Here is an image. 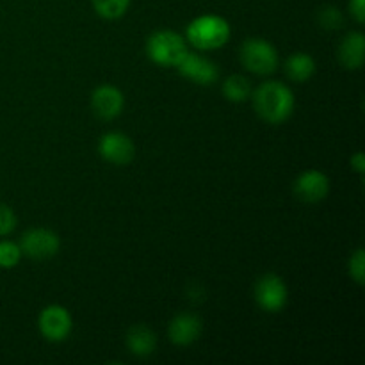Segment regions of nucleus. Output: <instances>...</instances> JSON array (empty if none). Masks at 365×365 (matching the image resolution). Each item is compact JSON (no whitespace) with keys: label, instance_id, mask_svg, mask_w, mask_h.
<instances>
[{"label":"nucleus","instance_id":"obj_7","mask_svg":"<svg viewBox=\"0 0 365 365\" xmlns=\"http://www.w3.org/2000/svg\"><path fill=\"white\" fill-rule=\"evenodd\" d=\"M175 68L182 77L198 86H212L220 77V68L216 66L214 61H210L209 57H203L202 53L189 52V50Z\"/></svg>","mask_w":365,"mask_h":365},{"label":"nucleus","instance_id":"obj_8","mask_svg":"<svg viewBox=\"0 0 365 365\" xmlns=\"http://www.w3.org/2000/svg\"><path fill=\"white\" fill-rule=\"evenodd\" d=\"M98 152L103 160L114 166H127L135 157V145L123 132H107L100 138Z\"/></svg>","mask_w":365,"mask_h":365},{"label":"nucleus","instance_id":"obj_6","mask_svg":"<svg viewBox=\"0 0 365 365\" xmlns=\"http://www.w3.org/2000/svg\"><path fill=\"white\" fill-rule=\"evenodd\" d=\"M289 291L285 282L278 274L267 273L255 284V302L266 312H280L287 305Z\"/></svg>","mask_w":365,"mask_h":365},{"label":"nucleus","instance_id":"obj_17","mask_svg":"<svg viewBox=\"0 0 365 365\" xmlns=\"http://www.w3.org/2000/svg\"><path fill=\"white\" fill-rule=\"evenodd\" d=\"M91 4L103 20H118L127 13L130 0H91Z\"/></svg>","mask_w":365,"mask_h":365},{"label":"nucleus","instance_id":"obj_16","mask_svg":"<svg viewBox=\"0 0 365 365\" xmlns=\"http://www.w3.org/2000/svg\"><path fill=\"white\" fill-rule=\"evenodd\" d=\"M252 84H250L248 78L242 77V75H230V77L225 78L223 96L227 100H230V102H245V100H248L250 96H252Z\"/></svg>","mask_w":365,"mask_h":365},{"label":"nucleus","instance_id":"obj_22","mask_svg":"<svg viewBox=\"0 0 365 365\" xmlns=\"http://www.w3.org/2000/svg\"><path fill=\"white\" fill-rule=\"evenodd\" d=\"M349 11L359 24L365 21V0H349Z\"/></svg>","mask_w":365,"mask_h":365},{"label":"nucleus","instance_id":"obj_18","mask_svg":"<svg viewBox=\"0 0 365 365\" xmlns=\"http://www.w3.org/2000/svg\"><path fill=\"white\" fill-rule=\"evenodd\" d=\"M21 259L20 245L13 241H0V267L2 269H13L18 266Z\"/></svg>","mask_w":365,"mask_h":365},{"label":"nucleus","instance_id":"obj_20","mask_svg":"<svg viewBox=\"0 0 365 365\" xmlns=\"http://www.w3.org/2000/svg\"><path fill=\"white\" fill-rule=\"evenodd\" d=\"M349 277L356 282L359 285H364L365 278V255L364 250L359 248L349 259Z\"/></svg>","mask_w":365,"mask_h":365},{"label":"nucleus","instance_id":"obj_10","mask_svg":"<svg viewBox=\"0 0 365 365\" xmlns=\"http://www.w3.org/2000/svg\"><path fill=\"white\" fill-rule=\"evenodd\" d=\"M330 192V178L319 170H307L296 178L294 195L305 203H319Z\"/></svg>","mask_w":365,"mask_h":365},{"label":"nucleus","instance_id":"obj_21","mask_svg":"<svg viewBox=\"0 0 365 365\" xmlns=\"http://www.w3.org/2000/svg\"><path fill=\"white\" fill-rule=\"evenodd\" d=\"M16 214L9 205L0 203V237H6L16 228Z\"/></svg>","mask_w":365,"mask_h":365},{"label":"nucleus","instance_id":"obj_5","mask_svg":"<svg viewBox=\"0 0 365 365\" xmlns=\"http://www.w3.org/2000/svg\"><path fill=\"white\" fill-rule=\"evenodd\" d=\"M21 255L34 260H46L57 255L61 248V239L56 232L48 228H29L20 239Z\"/></svg>","mask_w":365,"mask_h":365},{"label":"nucleus","instance_id":"obj_9","mask_svg":"<svg viewBox=\"0 0 365 365\" xmlns=\"http://www.w3.org/2000/svg\"><path fill=\"white\" fill-rule=\"evenodd\" d=\"M38 327L48 342H63L70 335L73 323H71L70 312L64 307L48 305L39 314Z\"/></svg>","mask_w":365,"mask_h":365},{"label":"nucleus","instance_id":"obj_4","mask_svg":"<svg viewBox=\"0 0 365 365\" xmlns=\"http://www.w3.org/2000/svg\"><path fill=\"white\" fill-rule=\"evenodd\" d=\"M241 63L255 75H271L278 68V52L269 41L250 38L241 46Z\"/></svg>","mask_w":365,"mask_h":365},{"label":"nucleus","instance_id":"obj_11","mask_svg":"<svg viewBox=\"0 0 365 365\" xmlns=\"http://www.w3.org/2000/svg\"><path fill=\"white\" fill-rule=\"evenodd\" d=\"M125 106V96L116 86L102 84L91 93V109L100 120H114L121 114Z\"/></svg>","mask_w":365,"mask_h":365},{"label":"nucleus","instance_id":"obj_12","mask_svg":"<svg viewBox=\"0 0 365 365\" xmlns=\"http://www.w3.org/2000/svg\"><path fill=\"white\" fill-rule=\"evenodd\" d=\"M203 323L196 314L182 312L171 319L168 335L175 346H191L202 335Z\"/></svg>","mask_w":365,"mask_h":365},{"label":"nucleus","instance_id":"obj_23","mask_svg":"<svg viewBox=\"0 0 365 365\" xmlns=\"http://www.w3.org/2000/svg\"><path fill=\"white\" fill-rule=\"evenodd\" d=\"M351 170H355L356 173H360V175L365 171V159H364L362 152H356L355 155L351 157Z\"/></svg>","mask_w":365,"mask_h":365},{"label":"nucleus","instance_id":"obj_13","mask_svg":"<svg viewBox=\"0 0 365 365\" xmlns=\"http://www.w3.org/2000/svg\"><path fill=\"white\" fill-rule=\"evenodd\" d=\"M125 342H127L128 351L134 356H139V359L150 356L157 348L155 334H153L148 327H145V324H134V327L127 331Z\"/></svg>","mask_w":365,"mask_h":365},{"label":"nucleus","instance_id":"obj_3","mask_svg":"<svg viewBox=\"0 0 365 365\" xmlns=\"http://www.w3.org/2000/svg\"><path fill=\"white\" fill-rule=\"evenodd\" d=\"M187 52V43L175 31H157L148 36L146 56L159 66H177Z\"/></svg>","mask_w":365,"mask_h":365},{"label":"nucleus","instance_id":"obj_2","mask_svg":"<svg viewBox=\"0 0 365 365\" xmlns=\"http://www.w3.org/2000/svg\"><path fill=\"white\" fill-rule=\"evenodd\" d=\"M230 32V25L223 16L203 14L187 25L185 38L196 50H216L227 45Z\"/></svg>","mask_w":365,"mask_h":365},{"label":"nucleus","instance_id":"obj_14","mask_svg":"<svg viewBox=\"0 0 365 365\" xmlns=\"http://www.w3.org/2000/svg\"><path fill=\"white\" fill-rule=\"evenodd\" d=\"M364 34L349 32L339 45V61L346 70H359L364 64Z\"/></svg>","mask_w":365,"mask_h":365},{"label":"nucleus","instance_id":"obj_19","mask_svg":"<svg viewBox=\"0 0 365 365\" xmlns=\"http://www.w3.org/2000/svg\"><path fill=\"white\" fill-rule=\"evenodd\" d=\"M317 21L327 31H337V29H341L344 25V16H342V13L337 7L324 6L317 13Z\"/></svg>","mask_w":365,"mask_h":365},{"label":"nucleus","instance_id":"obj_15","mask_svg":"<svg viewBox=\"0 0 365 365\" xmlns=\"http://www.w3.org/2000/svg\"><path fill=\"white\" fill-rule=\"evenodd\" d=\"M285 73L292 82H298V84L310 81L312 75L316 73V61L305 52L292 53L285 61Z\"/></svg>","mask_w":365,"mask_h":365},{"label":"nucleus","instance_id":"obj_1","mask_svg":"<svg viewBox=\"0 0 365 365\" xmlns=\"http://www.w3.org/2000/svg\"><path fill=\"white\" fill-rule=\"evenodd\" d=\"M252 96L257 114L266 123L280 125L287 121L294 113V95L284 82H262L252 93Z\"/></svg>","mask_w":365,"mask_h":365}]
</instances>
